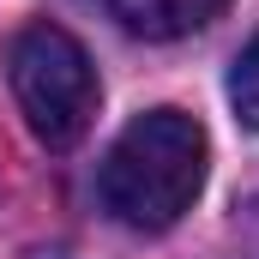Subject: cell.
I'll return each instance as SVG.
<instances>
[{
	"mask_svg": "<svg viewBox=\"0 0 259 259\" xmlns=\"http://www.w3.org/2000/svg\"><path fill=\"white\" fill-rule=\"evenodd\" d=\"M205 127L181 109H151L139 115L103 157V175H97V199L115 223L127 229H169L181 223V211L199 199L205 187Z\"/></svg>",
	"mask_w": 259,
	"mask_h": 259,
	"instance_id": "cell-1",
	"label": "cell"
},
{
	"mask_svg": "<svg viewBox=\"0 0 259 259\" xmlns=\"http://www.w3.org/2000/svg\"><path fill=\"white\" fill-rule=\"evenodd\" d=\"M6 78H12L24 127L36 133L49 151H66V145L84 139L91 115H97V66H91L84 42L72 30H61V24L18 30Z\"/></svg>",
	"mask_w": 259,
	"mask_h": 259,
	"instance_id": "cell-2",
	"label": "cell"
},
{
	"mask_svg": "<svg viewBox=\"0 0 259 259\" xmlns=\"http://www.w3.org/2000/svg\"><path fill=\"white\" fill-rule=\"evenodd\" d=\"M229 0H109V12L121 18V30L145 36V42H175L193 36L199 24H211Z\"/></svg>",
	"mask_w": 259,
	"mask_h": 259,
	"instance_id": "cell-3",
	"label": "cell"
},
{
	"mask_svg": "<svg viewBox=\"0 0 259 259\" xmlns=\"http://www.w3.org/2000/svg\"><path fill=\"white\" fill-rule=\"evenodd\" d=\"M229 103H235V121L259 133V36H247V49L229 66Z\"/></svg>",
	"mask_w": 259,
	"mask_h": 259,
	"instance_id": "cell-4",
	"label": "cell"
}]
</instances>
